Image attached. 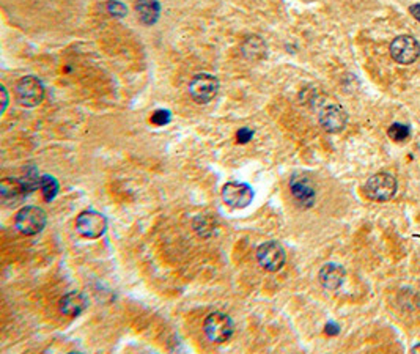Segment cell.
<instances>
[{
    "mask_svg": "<svg viewBox=\"0 0 420 354\" xmlns=\"http://www.w3.org/2000/svg\"><path fill=\"white\" fill-rule=\"evenodd\" d=\"M399 183L390 173H376L365 184V194L373 202H389L396 194Z\"/></svg>",
    "mask_w": 420,
    "mask_h": 354,
    "instance_id": "1",
    "label": "cell"
},
{
    "mask_svg": "<svg viewBox=\"0 0 420 354\" xmlns=\"http://www.w3.org/2000/svg\"><path fill=\"white\" fill-rule=\"evenodd\" d=\"M203 330L212 344H223L230 340L233 334L232 318L222 312H212L206 317L203 323Z\"/></svg>",
    "mask_w": 420,
    "mask_h": 354,
    "instance_id": "2",
    "label": "cell"
},
{
    "mask_svg": "<svg viewBox=\"0 0 420 354\" xmlns=\"http://www.w3.org/2000/svg\"><path fill=\"white\" fill-rule=\"evenodd\" d=\"M15 225L22 235H37L44 229L46 213L38 206H24L16 214Z\"/></svg>",
    "mask_w": 420,
    "mask_h": 354,
    "instance_id": "3",
    "label": "cell"
},
{
    "mask_svg": "<svg viewBox=\"0 0 420 354\" xmlns=\"http://www.w3.org/2000/svg\"><path fill=\"white\" fill-rule=\"evenodd\" d=\"M390 55L400 65H411L420 55V44L410 35H400L390 44Z\"/></svg>",
    "mask_w": 420,
    "mask_h": 354,
    "instance_id": "4",
    "label": "cell"
},
{
    "mask_svg": "<svg viewBox=\"0 0 420 354\" xmlns=\"http://www.w3.org/2000/svg\"><path fill=\"white\" fill-rule=\"evenodd\" d=\"M217 91H219V80L208 73L197 74L189 84V93L199 104H206L214 100Z\"/></svg>",
    "mask_w": 420,
    "mask_h": 354,
    "instance_id": "5",
    "label": "cell"
},
{
    "mask_svg": "<svg viewBox=\"0 0 420 354\" xmlns=\"http://www.w3.org/2000/svg\"><path fill=\"white\" fill-rule=\"evenodd\" d=\"M76 229L82 236L89 240H96L106 233L107 219L101 213L89 210L80 213L76 219Z\"/></svg>",
    "mask_w": 420,
    "mask_h": 354,
    "instance_id": "6",
    "label": "cell"
},
{
    "mask_svg": "<svg viewBox=\"0 0 420 354\" xmlns=\"http://www.w3.org/2000/svg\"><path fill=\"white\" fill-rule=\"evenodd\" d=\"M16 98L26 107L38 106L44 98V87L42 80L33 76L22 78L16 85Z\"/></svg>",
    "mask_w": 420,
    "mask_h": 354,
    "instance_id": "7",
    "label": "cell"
},
{
    "mask_svg": "<svg viewBox=\"0 0 420 354\" xmlns=\"http://www.w3.org/2000/svg\"><path fill=\"white\" fill-rule=\"evenodd\" d=\"M257 260L263 269L277 272L285 265V251L279 242L266 241L257 249Z\"/></svg>",
    "mask_w": 420,
    "mask_h": 354,
    "instance_id": "8",
    "label": "cell"
},
{
    "mask_svg": "<svg viewBox=\"0 0 420 354\" xmlns=\"http://www.w3.org/2000/svg\"><path fill=\"white\" fill-rule=\"evenodd\" d=\"M222 200L235 210H243L254 200V191L246 183H227L222 189Z\"/></svg>",
    "mask_w": 420,
    "mask_h": 354,
    "instance_id": "9",
    "label": "cell"
},
{
    "mask_svg": "<svg viewBox=\"0 0 420 354\" xmlns=\"http://www.w3.org/2000/svg\"><path fill=\"white\" fill-rule=\"evenodd\" d=\"M348 123V114L345 112V109L337 106V104H331L326 106L320 112V125L323 126V130L327 132H340L345 130V126Z\"/></svg>",
    "mask_w": 420,
    "mask_h": 354,
    "instance_id": "10",
    "label": "cell"
},
{
    "mask_svg": "<svg viewBox=\"0 0 420 354\" xmlns=\"http://www.w3.org/2000/svg\"><path fill=\"white\" fill-rule=\"evenodd\" d=\"M290 191L293 194V199L296 200L299 206L310 208L315 203V188L312 182L307 177H295L290 183Z\"/></svg>",
    "mask_w": 420,
    "mask_h": 354,
    "instance_id": "11",
    "label": "cell"
},
{
    "mask_svg": "<svg viewBox=\"0 0 420 354\" xmlns=\"http://www.w3.org/2000/svg\"><path fill=\"white\" fill-rule=\"evenodd\" d=\"M26 194L27 189L24 188V184L21 183V179L5 178L2 179V183H0V195H2L5 205H18V203H21V200L24 199Z\"/></svg>",
    "mask_w": 420,
    "mask_h": 354,
    "instance_id": "12",
    "label": "cell"
},
{
    "mask_svg": "<svg viewBox=\"0 0 420 354\" xmlns=\"http://www.w3.org/2000/svg\"><path fill=\"white\" fill-rule=\"evenodd\" d=\"M318 278L325 288L337 290L345 281V269L337 263H327L321 268Z\"/></svg>",
    "mask_w": 420,
    "mask_h": 354,
    "instance_id": "13",
    "label": "cell"
},
{
    "mask_svg": "<svg viewBox=\"0 0 420 354\" xmlns=\"http://www.w3.org/2000/svg\"><path fill=\"white\" fill-rule=\"evenodd\" d=\"M87 298L77 292L65 294L60 301V310L68 317H77L87 309Z\"/></svg>",
    "mask_w": 420,
    "mask_h": 354,
    "instance_id": "14",
    "label": "cell"
},
{
    "mask_svg": "<svg viewBox=\"0 0 420 354\" xmlns=\"http://www.w3.org/2000/svg\"><path fill=\"white\" fill-rule=\"evenodd\" d=\"M136 11H137V15H139L143 24L152 26L158 21L161 8H159L158 0H137Z\"/></svg>",
    "mask_w": 420,
    "mask_h": 354,
    "instance_id": "15",
    "label": "cell"
},
{
    "mask_svg": "<svg viewBox=\"0 0 420 354\" xmlns=\"http://www.w3.org/2000/svg\"><path fill=\"white\" fill-rule=\"evenodd\" d=\"M243 52L247 59H252V60L260 59V57H263V54H264V43L258 37H250L244 43Z\"/></svg>",
    "mask_w": 420,
    "mask_h": 354,
    "instance_id": "16",
    "label": "cell"
},
{
    "mask_svg": "<svg viewBox=\"0 0 420 354\" xmlns=\"http://www.w3.org/2000/svg\"><path fill=\"white\" fill-rule=\"evenodd\" d=\"M39 186H42V193H43L44 200H48V202L54 200L55 195L59 194V183H57V179L54 177L43 175Z\"/></svg>",
    "mask_w": 420,
    "mask_h": 354,
    "instance_id": "17",
    "label": "cell"
},
{
    "mask_svg": "<svg viewBox=\"0 0 420 354\" xmlns=\"http://www.w3.org/2000/svg\"><path fill=\"white\" fill-rule=\"evenodd\" d=\"M194 229L200 236H210L214 231V224L212 220L206 216H199L194 220Z\"/></svg>",
    "mask_w": 420,
    "mask_h": 354,
    "instance_id": "18",
    "label": "cell"
},
{
    "mask_svg": "<svg viewBox=\"0 0 420 354\" xmlns=\"http://www.w3.org/2000/svg\"><path fill=\"white\" fill-rule=\"evenodd\" d=\"M387 134L390 139H392V141L403 142L410 137V127H408L406 125H401V123H394L389 127Z\"/></svg>",
    "mask_w": 420,
    "mask_h": 354,
    "instance_id": "19",
    "label": "cell"
},
{
    "mask_svg": "<svg viewBox=\"0 0 420 354\" xmlns=\"http://www.w3.org/2000/svg\"><path fill=\"white\" fill-rule=\"evenodd\" d=\"M21 183L24 184L27 193H28V191H33L39 183H42V178L38 177V172H37L35 167H30V169L26 172V175H24V178L21 179Z\"/></svg>",
    "mask_w": 420,
    "mask_h": 354,
    "instance_id": "20",
    "label": "cell"
},
{
    "mask_svg": "<svg viewBox=\"0 0 420 354\" xmlns=\"http://www.w3.org/2000/svg\"><path fill=\"white\" fill-rule=\"evenodd\" d=\"M170 112L169 110H164V109H159L156 110V112L153 114L152 117V123L156 125V126H165L167 123L170 121Z\"/></svg>",
    "mask_w": 420,
    "mask_h": 354,
    "instance_id": "21",
    "label": "cell"
},
{
    "mask_svg": "<svg viewBox=\"0 0 420 354\" xmlns=\"http://www.w3.org/2000/svg\"><path fill=\"white\" fill-rule=\"evenodd\" d=\"M107 10H109V13H111L112 16H118V17H122V16H125L126 13H128V10H126V7H125L123 3L113 2V0H111V2L107 3Z\"/></svg>",
    "mask_w": 420,
    "mask_h": 354,
    "instance_id": "22",
    "label": "cell"
},
{
    "mask_svg": "<svg viewBox=\"0 0 420 354\" xmlns=\"http://www.w3.org/2000/svg\"><path fill=\"white\" fill-rule=\"evenodd\" d=\"M252 137H254V131H250L249 127H241L237 134V141L238 143H247Z\"/></svg>",
    "mask_w": 420,
    "mask_h": 354,
    "instance_id": "23",
    "label": "cell"
},
{
    "mask_svg": "<svg viewBox=\"0 0 420 354\" xmlns=\"http://www.w3.org/2000/svg\"><path fill=\"white\" fill-rule=\"evenodd\" d=\"M338 330H340V328H338L336 323H329V324H326V334H329V335H336V334H338Z\"/></svg>",
    "mask_w": 420,
    "mask_h": 354,
    "instance_id": "24",
    "label": "cell"
},
{
    "mask_svg": "<svg viewBox=\"0 0 420 354\" xmlns=\"http://www.w3.org/2000/svg\"><path fill=\"white\" fill-rule=\"evenodd\" d=\"M410 13L416 17V19L420 22V3H416L412 5V7L410 8Z\"/></svg>",
    "mask_w": 420,
    "mask_h": 354,
    "instance_id": "25",
    "label": "cell"
},
{
    "mask_svg": "<svg viewBox=\"0 0 420 354\" xmlns=\"http://www.w3.org/2000/svg\"><path fill=\"white\" fill-rule=\"evenodd\" d=\"M411 351H412V353H420V344H419V345H416V346H414Z\"/></svg>",
    "mask_w": 420,
    "mask_h": 354,
    "instance_id": "26",
    "label": "cell"
}]
</instances>
